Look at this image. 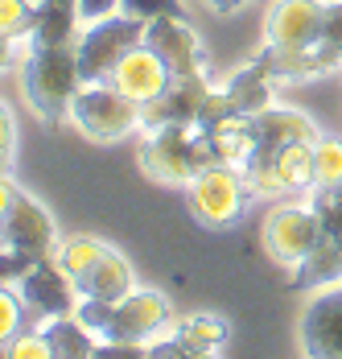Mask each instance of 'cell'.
Instances as JSON below:
<instances>
[{"mask_svg":"<svg viewBox=\"0 0 342 359\" xmlns=\"http://www.w3.org/2000/svg\"><path fill=\"white\" fill-rule=\"evenodd\" d=\"M140 165L144 174L161 186H190L203 170L219 165L210 137L203 128H190V124H161L153 128V137L140 149Z\"/></svg>","mask_w":342,"mask_h":359,"instance_id":"cell-1","label":"cell"},{"mask_svg":"<svg viewBox=\"0 0 342 359\" xmlns=\"http://www.w3.org/2000/svg\"><path fill=\"white\" fill-rule=\"evenodd\" d=\"M83 87V74H78V54L74 46H46L34 50L25 71H21V91L29 100V108L46 120V124H58L62 116H70V104Z\"/></svg>","mask_w":342,"mask_h":359,"instance_id":"cell-2","label":"cell"},{"mask_svg":"<svg viewBox=\"0 0 342 359\" xmlns=\"http://www.w3.org/2000/svg\"><path fill=\"white\" fill-rule=\"evenodd\" d=\"M144 29H149V21H137V17H128V13H111V17H103V21H91L87 34L78 37V46H74L83 83H103V79H111V71H116L137 46H144Z\"/></svg>","mask_w":342,"mask_h":359,"instance_id":"cell-3","label":"cell"},{"mask_svg":"<svg viewBox=\"0 0 342 359\" xmlns=\"http://www.w3.org/2000/svg\"><path fill=\"white\" fill-rule=\"evenodd\" d=\"M70 120L91 141H120L140 124V104L128 100L120 87H111L107 79L103 83H83L74 104H70Z\"/></svg>","mask_w":342,"mask_h":359,"instance_id":"cell-4","label":"cell"},{"mask_svg":"<svg viewBox=\"0 0 342 359\" xmlns=\"http://www.w3.org/2000/svg\"><path fill=\"white\" fill-rule=\"evenodd\" d=\"M247 194L252 190H247L243 170H235V165H210V170H203L198 178L186 186V207H190V215L198 219L203 227L223 231V227H231L243 215Z\"/></svg>","mask_w":342,"mask_h":359,"instance_id":"cell-5","label":"cell"},{"mask_svg":"<svg viewBox=\"0 0 342 359\" xmlns=\"http://www.w3.org/2000/svg\"><path fill=\"white\" fill-rule=\"evenodd\" d=\"M260 231H264V248L276 264H301L326 236L313 207H276L268 211Z\"/></svg>","mask_w":342,"mask_h":359,"instance_id":"cell-6","label":"cell"},{"mask_svg":"<svg viewBox=\"0 0 342 359\" xmlns=\"http://www.w3.org/2000/svg\"><path fill=\"white\" fill-rule=\"evenodd\" d=\"M17 293H21L25 310L37 314L41 323H46V318L74 314V306H78V289H74V281L58 269V260H54V256L34 260V264H29V273L17 281Z\"/></svg>","mask_w":342,"mask_h":359,"instance_id":"cell-7","label":"cell"},{"mask_svg":"<svg viewBox=\"0 0 342 359\" xmlns=\"http://www.w3.org/2000/svg\"><path fill=\"white\" fill-rule=\"evenodd\" d=\"M206 95H210V87H206L203 74H173L170 87L140 108V128H149V133L161 128V124H190V128H198V111H203Z\"/></svg>","mask_w":342,"mask_h":359,"instance_id":"cell-8","label":"cell"},{"mask_svg":"<svg viewBox=\"0 0 342 359\" xmlns=\"http://www.w3.org/2000/svg\"><path fill=\"white\" fill-rule=\"evenodd\" d=\"M4 244L13 252H21V256H29V260H46V256H54L58 248V227H54V219L50 211L34 203L29 194H21L17 198V207L4 215Z\"/></svg>","mask_w":342,"mask_h":359,"instance_id":"cell-9","label":"cell"},{"mask_svg":"<svg viewBox=\"0 0 342 359\" xmlns=\"http://www.w3.org/2000/svg\"><path fill=\"white\" fill-rule=\"evenodd\" d=\"M301 351L313 359H342V285L322 289L301 314Z\"/></svg>","mask_w":342,"mask_h":359,"instance_id":"cell-10","label":"cell"},{"mask_svg":"<svg viewBox=\"0 0 342 359\" xmlns=\"http://www.w3.org/2000/svg\"><path fill=\"white\" fill-rule=\"evenodd\" d=\"M165 323H170V302L157 289H132L124 302H116L107 339H116V343H144Z\"/></svg>","mask_w":342,"mask_h":359,"instance_id":"cell-11","label":"cell"},{"mask_svg":"<svg viewBox=\"0 0 342 359\" xmlns=\"http://www.w3.org/2000/svg\"><path fill=\"white\" fill-rule=\"evenodd\" d=\"M144 46L170 67V74H203V46L186 17H157L144 29Z\"/></svg>","mask_w":342,"mask_h":359,"instance_id":"cell-12","label":"cell"},{"mask_svg":"<svg viewBox=\"0 0 342 359\" xmlns=\"http://www.w3.org/2000/svg\"><path fill=\"white\" fill-rule=\"evenodd\" d=\"M322 0H276L268 13V41L276 46H317L322 41Z\"/></svg>","mask_w":342,"mask_h":359,"instance_id":"cell-13","label":"cell"},{"mask_svg":"<svg viewBox=\"0 0 342 359\" xmlns=\"http://www.w3.org/2000/svg\"><path fill=\"white\" fill-rule=\"evenodd\" d=\"M170 79H173L170 67H165V62H161L149 46H137V50H132V54H128V58L111 71V79H107V83H111V87H120L128 100H137L140 108H144L149 100H157V95L170 87Z\"/></svg>","mask_w":342,"mask_h":359,"instance_id":"cell-14","label":"cell"},{"mask_svg":"<svg viewBox=\"0 0 342 359\" xmlns=\"http://www.w3.org/2000/svg\"><path fill=\"white\" fill-rule=\"evenodd\" d=\"M252 124H256V153H264V157H273L285 144H297V141L313 144L322 137L306 111H293V108H264L252 116Z\"/></svg>","mask_w":342,"mask_h":359,"instance_id":"cell-15","label":"cell"},{"mask_svg":"<svg viewBox=\"0 0 342 359\" xmlns=\"http://www.w3.org/2000/svg\"><path fill=\"white\" fill-rule=\"evenodd\" d=\"M74 289H78V297L124 302V297L137 289V285H132V264H128V260H124L116 248H107L100 260H95V264H91V269L74 281Z\"/></svg>","mask_w":342,"mask_h":359,"instance_id":"cell-16","label":"cell"},{"mask_svg":"<svg viewBox=\"0 0 342 359\" xmlns=\"http://www.w3.org/2000/svg\"><path fill=\"white\" fill-rule=\"evenodd\" d=\"M206 137H210V149H214V157H219V165H247V157L256 153V124H252V116H227V120H219V124H210L203 128Z\"/></svg>","mask_w":342,"mask_h":359,"instance_id":"cell-17","label":"cell"},{"mask_svg":"<svg viewBox=\"0 0 342 359\" xmlns=\"http://www.w3.org/2000/svg\"><path fill=\"white\" fill-rule=\"evenodd\" d=\"M78 4L74 0H37V21H34V50L46 46H78L74 29H78Z\"/></svg>","mask_w":342,"mask_h":359,"instance_id":"cell-18","label":"cell"},{"mask_svg":"<svg viewBox=\"0 0 342 359\" xmlns=\"http://www.w3.org/2000/svg\"><path fill=\"white\" fill-rule=\"evenodd\" d=\"M252 157H264V153H252ZM273 178L280 194H301V190H313V144L297 141L276 149L273 157Z\"/></svg>","mask_w":342,"mask_h":359,"instance_id":"cell-19","label":"cell"},{"mask_svg":"<svg viewBox=\"0 0 342 359\" xmlns=\"http://www.w3.org/2000/svg\"><path fill=\"white\" fill-rule=\"evenodd\" d=\"M41 334H46V343H50V355H54V359H87V355H100V343L91 339V330L78 323L74 314L46 318Z\"/></svg>","mask_w":342,"mask_h":359,"instance_id":"cell-20","label":"cell"},{"mask_svg":"<svg viewBox=\"0 0 342 359\" xmlns=\"http://www.w3.org/2000/svg\"><path fill=\"white\" fill-rule=\"evenodd\" d=\"M273 74L264 71L256 58L243 67L231 83H227V95H231V104H235V111H243V116H256V111L273 108Z\"/></svg>","mask_w":342,"mask_h":359,"instance_id":"cell-21","label":"cell"},{"mask_svg":"<svg viewBox=\"0 0 342 359\" xmlns=\"http://www.w3.org/2000/svg\"><path fill=\"white\" fill-rule=\"evenodd\" d=\"M182 355H219L227 347V323L214 314H194L173 330Z\"/></svg>","mask_w":342,"mask_h":359,"instance_id":"cell-22","label":"cell"},{"mask_svg":"<svg viewBox=\"0 0 342 359\" xmlns=\"http://www.w3.org/2000/svg\"><path fill=\"white\" fill-rule=\"evenodd\" d=\"M338 277H342V240H334V236H322V240H317V248L301 260V269H297L293 285H297V289L330 285V281H338Z\"/></svg>","mask_w":342,"mask_h":359,"instance_id":"cell-23","label":"cell"},{"mask_svg":"<svg viewBox=\"0 0 342 359\" xmlns=\"http://www.w3.org/2000/svg\"><path fill=\"white\" fill-rule=\"evenodd\" d=\"M103 252H107L103 240H95V236H74V240H62V244L54 248V260H58V269L67 273L70 281H78V277L100 260Z\"/></svg>","mask_w":342,"mask_h":359,"instance_id":"cell-24","label":"cell"},{"mask_svg":"<svg viewBox=\"0 0 342 359\" xmlns=\"http://www.w3.org/2000/svg\"><path fill=\"white\" fill-rule=\"evenodd\" d=\"M313 190H342V141H313Z\"/></svg>","mask_w":342,"mask_h":359,"instance_id":"cell-25","label":"cell"},{"mask_svg":"<svg viewBox=\"0 0 342 359\" xmlns=\"http://www.w3.org/2000/svg\"><path fill=\"white\" fill-rule=\"evenodd\" d=\"M37 21V0H0V37H29Z\"/></svg>","mask_w":342,"mask_h":359,"instance_id":"cell-26","label":"cell"},{"mask_svg":"<svg viewBox=\"0 0 342 359\" xmlns=\"http://www.w3.org/2000/svg\"><path fill=\"white\" fill-rule=\"evenodd\" d=\"M111 314H116V302H103V297H78V306H74V318L91 334H103V339H107Z\"/></svg>","mask_w":342,"mask_h":359,"instance_id":"cell-27","label":"cell"},{"mask_svg":"<svg viewBox=\"0 0 342 359\" xmlns=\"http://www.w3.org/2000/svg\"><path fill=\"white\" fill-rule=\"evenodd\" d=\"M309 207L322 219V231L342 240V190H313V203Z\"/></svg>","mask_w":342,"mask_h":359,"instance_id":"cell-28","label":"cell"},{"mask_svg":"<svg viewBox=\"0 0 342 359\" xmlns=\"http://www.w3.org/2000/svg\"><path fill=\"white\" fill-rule=\"evenodd\" d=\"M21 323H25V302H21V293H13L8 285H0V347L21 334Z\"/></svg>","mask_w":342,"mask_h":359,"instance_id":"cell-29","label":"cell"},{"mask_svg":"<svg viewBox=\"0 0 342 359\" xmlns=\"http://www.w3.org/2000/svg\"><path fill=\"white\" fill-rule=\"evenodd\" d=\"M120 13L137 21H157V17H186L182 0H120Z\"/></svg>","mask_w":342,"mask_h":359,"instance_id":"cell-30","label":"cell"},{"mask_svg":"<svg viewBox=\"0 0 342 359\" xmlns=\"http://www.w3.org/2000/svg\"><path fill=\"white\" fill-rule=\"evenodd\" d=\"M4 355H13V359H54L41 330H21L17 339H8V343H4Z\"/></svg>","mask_w":342,"mask_h":359,"instance_id":"cell-31","label":"cell"},{"mask_svg":"<svg viewBox=\"0 0 342 359\" xmlns=\"http://www.w3.org/2000/svg\"><path fill=\"white\" fill-rule=\"evenodd\" d=\"M227 116H235L231 95H227V91H210L203 111H198V128H210V124H219V120H227Z\"/></svg>","mask_w":342,"mask_h":359,"instance_id":"cell-32","label":"cell"},{"mask_svg":"<svg viewBox=\"0 0 342 359\" xmlns=\"http://www.w3.org/2000/svg\"><path fill=\"white\" fill-rule=\"evenodd\" d=\"M29 256H21V252H13L8 244L0 248V285H13V281H21L25 273H29Z\"/></svg>","mask_w":342,"mask_h":359,"instance_id":"cell-33","label":"cell"},{"mask_svg":"<svg viewBox=\"0 0 342 359\" xmlns=\"http://www.w3.org/2000/svg\"><path fill=\"white\" fill-rule=\"evenodd\" d=\"M322 41L342 50V0L326 4V17H322Z\"/></svg>","mask_w":342,"mask_h":359,"instance_id":"cell-34","label":"cell"},{"mask_svg":"<svg viewBox=\"0 0 342 359\" xmlns=\"http://www.w3.org/2000/svg\"><path fill=\"white\" fill-rule=\"evenodd\" d=\"M78 4V17L91 25V21H103L111 13H120V0H74Z\"/></svg>","mask_w":342,"mask_h":359,"instance_id":"cell-35","label":"cell"},{"mask_svg":"<svg viewBox=\"0 0 342 359\" xmlns=\"http://www.w3.org/2000/svg\"><path fill=\"white\" fill-rule=\"evenodd\" d=\"M13 144H17V120H13L8 104L0 100V153H13Z\"/></svg>","mask_w":342,"mask_h":359,"instance_id":"cell-36","label":"cell"},{"mask_svg":"<svg viewBox=\"0 0 342 359\" xmlns=\"http://www.w3.org/2000/svg\"><path fill=\"white\" fill-rule=\"evenodd\" d=\"M17 198H21V190H17V182L8 178V174H0V223H4V215L17 207Z\"/></svg>","mask_w":342,"mask_h":359,"instance_id":"cell-37","label":"cell"},{"mask_svg":"<svg viewBox=\"0 0 342 359\" xmlns=\"http://www.w3.org/2000/svg\"><path fill=\"white\" fill-rule=\"evenodd\" d=\"M210 4V13H219V17H227V13H235V8H243L247 0H206Z\"/></svg>","mask_w":342,"mask_h":359,"instance_id":"cell-38","label":"cell"},{"mask_svg":"<svg viewBox=\"0 0 342 359\" xmlns=\"http://www.w3.org/2000/svg\"><path fill=\"white\" fill-rule=\"evenodd\" d=\"M13 62V37H0V71Z\"/></svg>","mask_w":342,"mask_h":359,"instance_id":"cell-39","label":"cell"},{"mask_svg":"<svg viewBox=\"0 0 342 359\" xmlns=\"http://www.w3.org/2000/svg\"><path fill=\"white\" fill-rule=\"evenodd\" d=\"M0 174H8V153H0Z\"/></svg>","mask_w":342,"mask_h":359,"instance_id":"cell-40","label":"cell"},{"mask_svg":"<svg viewBox=\"0 0 342 359\" xmlns=\"http://www.w3.org/2000/svg\"><path fill=\"white\" fill-rule=\"evenodd\" d=\"M0 248H4V227H0Z\"/></svg>","mask_w":342,"mask_h":359,"instance_id":"cell-41","label":"cell"}]
</instances>
